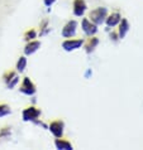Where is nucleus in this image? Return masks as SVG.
<instances>
[{"label":"nucleus","mask_w":143,"mask_h":150,"mask_svg":"<svg viewBox=\"0 0 143 150\" xmlns=\"http://www.w3.org/2000/svg\"><path fill=\"white\" fill-rule=\"evenodd\" d=\"M41 48V42L39 40H29L26 48H24V53H26V56H31L33 53H36L38 49Z\"/></svg>","instance_id":"10"},{"label":"nucleus","mask_w":143,"mask_h":150,"mask_svg":"<svg viewBox=\"0 0 143 150\" xmlns=\"http://www.w3.org/2000/svg\"><path fill=\"white\" fill-rule=\"evenodd\" d=\"M119 29H118V35H119V39H123L125 35H127V33L129 32V23L127 19H122L119 22Z\"/></svg>","instance_id":"12"},{"label":"nucleus","mask_w":143,"mask_h":150,"mask_svg":"<svg viewBox=\"0 0 143 150\" xmlns=\"http://www.w3.org/2000/svg\"><path fill=\"white\" fill-rule=\"evenodd\" d=\"M26 67H27V58L26 57H20L18 59V62H16V71L22 73V72H24Z\"/></svg>","instance_id":"15"},{"label":"nucleus","mask_w":143,"mask_h":150,"mask_svg":"<svg viewBox=\"0 0 143 150\" xmlns=\"http://www.w3.org/2000/svg\"><path fill=\"white\" fill-rule=\"evenodd\" d=\"M11 114V110L10 107L8 105H0V117H3V116H8Z\"/></svg>","instance_id":"17"},{"label":"nucleus","mask_w":143,"mask_h":150,"mask_svg":"<svg viewBox=\"0 0 143 150\" xmlns=\"http://www.w3.org/2000/svg\"><path fill=\"white\" fill-rule=\"evenodd\" d=\"M36 37H37V32L34 29H29V30L26 32V34H24V39L27 42H29V40H33Z\"/></svg>","instance_id":"16"},{"label":"nucleus","mask_w":143,"mask_h":150,"mask_svg":"<svg viewBox=\"0 0 143 150\" xmlns=\"http://www.w3.org/2000/svg\"><path fill=\"white\" fill-rule=\"evenodd\" d=\"M39 116H41V110L34 106H29L23 111V120L27 122L28 121H32V122L37 121Z\"/></svg>","instance_id":"2"},{"label":"nucleus","mask_w":143,"mask_h":150,"mask_svg":"<svg viewBox=\"0 0 143 150\" xmlns=\"http://www.w3.org/2000/svg\"><path fill=\"white\" fill-rule=\"evenodd\" d=\"M10 135V129L9 127H4L1 131H0V136H9Z\"/></svg>","instance_id":"19"},{"label":"nucleus","mask_w":143,"mask_h":150,"mask_svg":"<svg viewBox=\"0 0 143 150\" xmlns=\"http://www.w3.org/2000/svg\"><path fill=\"white\" fill-rule=\"evenodd\" d=\"M110 38L114 40V42H117L118 39H119V35H118V33H114V32H113L112 34H110Z\"/></svg>","instance_id":"20"},{"label":"nucleus","mask_w":143,"mask_h":150,"mask_svg":"<svg viewBox=\"0 0 143 150\" xmlns=\"http://www.w3.org/2000/svg\"><path fill=\"white\" fill-rule=\"evenodd\" d=\"M19 91L22 93L27 95V96H33L36 93V85L31 81V78L29 77H24L22 85H20Z\"/></svg>","instance_id":"3"},{"label":"nucleus","mask_w":143,"mask_h":150,"mask_svg":"<svg viewBox=\"0 0 143 150\" xmlns=\"http://www.w3.org/2000/svg\"><path fill=\"white\" fill-rule=\"evenodd\" d=\"M77 30V22L76 20H70L66 23V25L62 29V37L64 38H72L76 34Z\"/></svg>","instance_id":"6"},{"label":"nucleus","mask_w":143,"mask_h":150,"mask_svg":"<svg viewBox=\"0 0 143 150\" xmlns=\"http://www.w3.org/2000/svg\"><path fill=\"white\" fill-rule=\"evenodd\" d=\"M122 20V15L119 13H112L110 15L107 16V19H105V23H107V25L109 28H114L117 27L119 22Z\"/></svg>","instance_id":"11"},{"label":"nucleus","mask_w":143,"mask_h":150,"mask_svg":"<svg viewBox=\"0 0 143 150\" xmlns=\"http://www.w3.org/2000/svg\"><path fill=\"white\" fill-rule=\"evenodd\" d=\"M64 129H65V124L61 120H56L52 121L48 126V130L52 132L54 137H62L64 136Z\"/></svg>","instance_id":"5"},{"label":"nucleus","mask_w":143,"mask_h":150,"mask_svg":"<svg viewBox=\"0 0 143 150\" xmlns=\"http://www.w3.org/2000/svg\"><path fill=\"white\" fill-rule=\"evenodd\" d=\"M54 1H56V0H44V5L46 6H52Z\"/></svg>","instance_id":"21"},{"label":"nucleus","mask_w":143,"mask_h":150,"mask_svg":"<svg viewBox=\"0 0 143 150\" xmlns=\"http://www.w3.org/2000/svg\"><path fill=\"white\" fill-rule=\"evenodd\" d=\"M87 9L85 0H75L74 1V14L76 16H82Z\"/></svg>","instance_id":"9"},{"label":"nucleus","mask_w":143,"mask_h":150,"mask_svg":"<svg viewBox=\"0 0 143 150\" xmlns=\"http://www.w3.org/2000/svg\"><path fill=\"white\" fill-rule=\"evenodd\" d=\"M49 29H51V28L48 27V20H44V22L41 24V30H39V35H46V34H47V33L49 32Z\"/></svg>","instance_id":"18"},{"label":"nucleus","mask_w":143,"mask_h":150,"mask_svg":"<svg viewBox=\"0 0 143 150\" xmlns=\"http://www.w3.org/2000/svg\"><path fill=\"white\" fill-rule=\"evenodd\" d=\"M82 45H84L82 39H67L62 43V48L67 52H71V51H76V49L81 48Z\"/></svg>","instance_id":"7"},{"label":"nucleus","mask_w":143,"mask_h":150,"mask_svg":"<svg viewBox=\"0 0 143 150\" xmlns=\"http://www.w3.org/2000/svg\"><path fill=\"white\" fill-rule=\"evenodd\" d=\"M98 44H99V39L96 38V37H90L89 39H87L86 42V44H85V51L86 53H91V52H94L95 51V48L98 47Z\"/></svg>","instance_id":"13"},{"label":"nucleus","mask_w":143,"mask_h":150,"mask_svg":"<svg viewBox=\"0 0 143 150\" xmlns=\"http://www.w3.org/2000/svg\"><path fill=\"white\" fill-rule=\"evenodd\" d=\"M4 81H5L8 88H14L19 82V76L15 72H13V71H8L4 74Z\"/></svg>","instance_id":"8"},{"label":"nucleus","mask_w":143,"mask_h":150,"mask_svg":"<svg viewBox=\"0 0 143 150\" xmlns=\"http://www.w3.org/2000/svg\"><path fill=\"white\" fill-rule=\"evenodd\" d=\"M54 145H56V148L60 149V150H72V144L67 140L61 139V137H57L56 141H54Z\"/></svg>","instance_id":"14"},{"label":"nucleus","mask_w":143,"mask_h":150,"mask_svg":"<svg viewBox=\"0 0 143 150\" xmlns=\"http://www.w3.org/2000/svg\"><path fill=\"white\" fill-rule=\"evenodd\" d=\"M81 28L87 37H92L98 33V25L94 24L89 18H84L81 22Z\"/></svg>","instance_id":"4"},{"label":"nucleus","mask_w":143,"mask_h":150,"mask_svg":"<svg viewBox=\"0 0 143 150\" xmlns=\"http://www.w3.org/2000/svg\"><path fill=\"white\" fill-rule=\"evenodd\" d=\"M107 16H108V9L104 6H99V8H96V9L90 11L89 19L94 24H96V25H102L103 23H105Z\"/></svg>","instance_id":"1"}]
</instances>
